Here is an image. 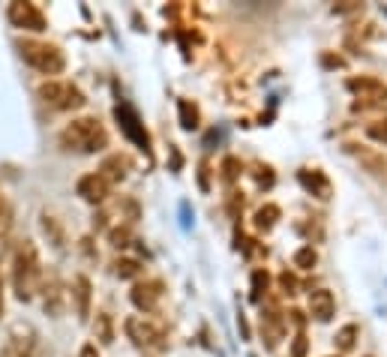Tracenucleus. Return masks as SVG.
<instances>
[{
  "label": "nucleus",
  "mask_w": 387,
  "mask_h": 357,
  "mask_svg": "<svg viewBox=\"0 0 387 357\" xmlns=\"http://www.w3.org/2000/svg\"><path fill=\"white\" fill-rule=\"evenodd\" d=\"M43 282V264L34 240H19L12 249V292L21 303H30L39 294Z\"/></svg>",
  "instance_id": "obj_1"
},
{
  "label": "nucleus",
  "mask_w": 387,
  "mask_h": 357,
  "mask_svg": "<svg viewBox=\"0 0 387 357\" xmlns=\"http://www.w3.org/2000/svg\"><path fill=\"white\" fill-rule=\"evenodd\" d=\"M63 151L72 153H102L109 147V132L100 123V118H76L57 136Z\"/></svg>",
  "instance_id": "obj_2"
},
{
  "label": "nucleus",
  "mask_w": 387,
  "mask_h": 357,
  "mask_svg": "<svg viewBox=\"0 0 387 357\" xmlns=\"http://www.w3.org/2000/svg\"><path fill=\"white\" fill-rule=\"evenodd\" d=\"M19 54L27 66H34L43 76H60L67 69V57L54 43H43V39H19Z\"/></svg>",
  "instance_id": "obj_3"
},
{
  "label": "nucleus",
  "mask_w": 387,
  "mask_h": 357,
  "mask_svg": "<svg viewBox=\"0 0 387 357\" xmlns=\"http://www.w3.org/2000/svg\"><path fill=\"white\" fill-rule=\"evenodd\" d=\"M36 96L54 111H78L87 105V96L78 90V85H72V81H67V78L43 81V85L36 87Z\"/></svg>",
  "instance_id": "obj_4"
},
{
  "label": "nucleus",
  "mask_w": 387,
  "mask_h": 357,
  "mask_svg": "<svg viewBox=\"0 0 387 357\" xmlns=\"http://www.w3.org/2000/svg\"><path fill=\"white\" fill-rule=\"evenodd\" d=\"M123 330L133 339V345L144 348V351H162L166 348V330H162L156 321H151L147 315H129L123 321Z\"/></svg>",
  "instance_id": "obj_5"
},
{
  "label": "nucleus",
  "mask_w": 387,
  "mask_h": 357,
  "mask_svg": "<svg viewBox=\"0 0 387 357\" xmlns=\"http://www.w3.org/2000/svg\"><path fill=\"white\" fill-rule=\"evenodd\" d=\"M345 87L357 96L354 111L378 109V105H384V99H387V85L382 78H375V76H354V78L345 81Z\"/></svg>",
  "instance_id": "obj_6"
},
{
  "label": "nucleus",
  "mask_w": 387,
  "mask_h": 357,
  "mask_svg": "<svg viewBox=\"0 0 387 357\" xmlns=\"http://www.w3.org/2000/svg\"><path fill=\"white\" fill-rule=\"evenodd\" d=\"M114 120H118L120 132H123V136H126L129 141H133V144H138L142 151H147V147H151V136H147L142 118H138V111H135L129 102H120L118 109H114Z\"/></svg>",
  "instance_id": "obj_7"
},
{
  "label": "nucleus",
  "mask_w": 387,
  "mask_h": 357,
  "mask_svg": "<svg viewBox=\"0 0 387 357\" xmlns=\"http://www.w3.org/2000/svg\"><path fill=\"white\" fill-rule=\"evenodd\" d=\"M258 334H261V343H265L267 351L279 348V343L285 339V315L279 312V306L267 303L258 315Z\"/></svg>",
  "instance_id": "obj_8"
},
{
  "label": "nucleus",
  "mask_w": 387,
  "mask_h": 357,
  "mask_svg": "<svg viewBox=\"0 0 387 357\" xmlns=\"http://www.w3.org/2000/svg\"><path fill=\"white\" fill-rule=\"evenodd\" d=\"M39 294H43V310L52 315V318H60V312H63V306H67L69 292H63L60 277H57L54 270L43 273V282H39Z\"/></svg>",
  "instance_id": "obj_9"
},
{
  "label": "nucleus",
  "mask_w": 387,
  "mask_h": 357,
  "mask_svg": "<svg viewBox=\"0 0 387 357\" xmlns=\"http://www.w3.org/2000/svg\"><path fill=\"white\" fill-rule=\"evenodd\" d=\"M6 19H10L12 28L19 30H30V33H43L48 24H45V15L36 10L34 3H10L6 10Z\"/></svg>",
  "instance_id": "obj_10"
},
{
  "label": "nucleus",
  "mask_w": 387,
  "mask_h": 357,
  "mask_svg": "<svg viewBox=\"0 0 387 357\" xmlns=\"http://www.w3.org/2000/svg\"><path fill=\"white\" fill-rule=\"evenodd\" d=\"M129 301L138 312H156V306L162 301V282L159 279H138L129 292Z\"/></svg>",
  "instance_id": "obj_11"
},
{
  "label": "nucleus",
  "mask_w": 387,
  "mask_h": 357,
  "mask_svg": "<svg viewBox=\"0 0 387 357\" xmlns=\"http://www.w3.org/2000/svg\"><path fill=\"white\" fill-rule=\"evenodd\" d=\"M76 193L85 198L87 204H100L102 207L105 202H109V195H111V186L105 184V180L96 171H90V174H85V177H78Z\"/></svg>",
  "instance_id": "obj_12"
},
{
  "label": "nucleus",
  "mask_w": 387,
  "mask_h": 357,
  "mask_svg": "<svg viewBox=\"0 0 387 357\" xmlns=\"http://www.w3.org/2000/svg\"><path fill=\"white\" fill-rule=\"evenodd\" d=\"M129 171H133V160H129L126 153H109L102 160V165H100V171H96V174H100L109 186H118L120 180L129 177Z\"/></svg>",
  "instance_id": "obj_13"
},
{
  "label": "nucleus",
  "mask_w": 387,
  "mask_h": 357,
  "mask_svg": "<svg viewBox=\"0 0 387 357\" xmlns=\"http://www.w3.org/2000/svg\"><path fill=\"white\" fill-rule=\"evenodd\" d=\"M90 297H93V285L85 273L72 277V285H69V301H72V310H76L78 321H87L90 315Z\"/></svg>",
  "instance_id": "obj_14"
},
{
  "label": "nucleus",
  "mask_w": 387,
  "mask_h": 357,
  "mask_svg": "<svg viewBox=\"0 0 387 357\" xmlns=\"http://www.w3.org/2000/svg\"><path fill=\"white\" fill-rule=\"evenodd\" d=\"M298 180H300V186L307 189V193L321 198V202H327V198H331V180L324 177V171H318V169H300L298 171Z\"/></svg>",
  "instance_id": "obj_15"
},
{
  "label": "nucleus",
  "mask_w": 387,
  "mask_h": 357,
  "mask_svg": "<svg viewBox=\"0 0 387 357\" xmlns=\"http://www.w3.org/2000/svg\"><path fill=\"white\" fill-rule=\"evenodd\" d=\"M336 312V301L333 294L327 292V288H316V292H309V315L316 321H331Z\"/></svg>",
  "instance_id": "obj_16"
},
{
  "label": "nucleus",
  "mask_w": 387,
  "mask_h": 357,
  "mask_svg": "<svg viewBox=\"0 0 387 357\" xmlns=\"http://www.w3.org/2000/svg\"><path fill=\"white\" fill-rule=\"evenodd\" d=\"M279 217H283V213H279L276 204L258 207V210H255V228H258V231H270L279 222Z\"/></svg>",
  "instance_id": "obj_17"
},
{
  "label": "nucleus",
  "mask_w": 387,
  "mask_h": 357,
  "mask_svg": "<svg viewBox=\"0 0 387 357\" xmlns=\"http://www.w3.org/2000/svg\"><path fill=\"white\" fill-rule=\"evenodd\" d=\"M177 111H180V127H184L186 132H192V129H199V109H195L189 99H180L177 102Z\"/></svg>",
  "instance_id": "obj_18"
},
{
  "label": "nucleus",
  "mask_w": 387,
  "mask_h": 357,
  "mask_svg": "<svg viewBox=\"0 0 387 357\" xmlns=\"http://www.w3.org/2000/svg\"><path fill=\"white\" fill-rule=\"evenodd\" d=\"M93 334L102 345H111L114 343V327H111V315L109 312H96V325H93Z\"/></svg>",
  "instance_id": "obj_19"
},
{
  "label": "nucleus",
  "mask_w": 387,
  "mask_h": 357,
  "mask_svg": "<svg viewBox=\"0 0 387 357\" xmlns=\"http://www.w3.org/2000/svg\"><path fill=\"white\" fill-rule=\"evenodd\" d=\"M267 288H270V273L265 268L252 270V301H261L267 294Z\"/></svg>",
  "instance_id": "obj_20"
},
{
  "label": "nucleus",
  "mask_w": 387,
  "mask_h": 357,
  "mask_svg": "<svg viewBox=\"0 0 387 357\" xmlns=\"http://www.w3.org/2000/svg\"><path fill=\"white\" fill-rule=\"evenodd\" d=\"M114 273H118L120 279H135L138 273H142V261H135V259H118V261H114Z\"/></svg>",
  "instance_id": "obj_21"
},
{
  "label": "nucleus",
  "mask_w": 387,
  "mask_h": 357,
  "mask_svg": "<svg viewBox=\"0 0 387 357\" xmlns=\"http://www.w3.org/2000/svg\"><path fill=\"white\" fill-rule=\"evenodd\" d=\"M316 261H318V252H316V249H312V244L300 246L298 252H294V268H300V270L316 268Z\"/></svg>",
  "instance_id": "obj_22"
},
{
  "label": "nucleus",
  "mask_w": 387,
  "mask_h": 357,
  "mask_svg": "<svg viewBox=\"0 0 387 357\" xmlns=\"http://www.w3.org/2000/svg\"><path fill=\"white\" fill-rule=\"evenodd\" d=\"M109 244L114 249H126L129 244H133V231H129V226H114V228H109Z\"/></svg>",
  "instance_id": "obj_23"
},
{
  "label": "nucleus",
  "mask_w": 387,
  "mask_h": 357,
  "mask_svg": "<svg viewBox=\"0 0 387 357\" xmlns=\"http://www.w3.org/2000/svg\"><path fill=\"white\" fill-rule=\"evenodd\" d=\"M241 160H237V156H225V160H222V165H219V171H222V180H225V184H234L237 177H241Z\"/></svg>",
  "instance_id": "obj_24"
},
{
  "label": "nucleus",
  "mask_w": 387,
  "mask_h": 357,
  "mask_svg": "<svg viewBox=\"0 0 387 357\" xmlns=\"http://www.w3.org/2000/svg\"><path fill=\"white\" fill-rule=\"evenodd\" d=\"M354 339H357V325H345L340 334H336V348H340V351H351Z\"/></svg>",
  "instance_id": "obj_25"
},
{
  "label": "nucleus",
  "mask_w": 387,
  "mask_h": 357,
  "mask_svg": "<svg viewBox=\"0 0 387 357\" xmlns=\"http://www.w3.org/2000/svg\"><path fill=\"white\" fill-rule=\"evenodd\" d=\"M10 228H12V207L6 204L3 195H0V240H6Z\"/></svg>",
  "instance_id": "obj_26"
},
{
  "label": "nucleus",
  "mask_w": 387,
  "mask_h": 357,
  "mask_svg": "<svg viewBox=\"0 0 387 357\" xmlns=\"http://www.w3.org/2000/svg\"><path fill=\"white\" fill-rule=\"evenodd\" d=\"M366 136L373 138V141H378V144H384V147H387V118L375 120V123H369V127H366Z\"/></svg>",
  "instance_id": "obj_27"
},
{
  "label": "nucleus",
  "mask_w": 387,
  "mask_h": 357,
  "mask_svg": "<svg viewBox=\"0 0 387 357\" xmlns=\"http://www.w3.org/2000/svg\"><path fill=\"white\" fill-rule=\"evenodd\" d=\"M279 288H283L285 294H298V292H300V282H298V277H294V273L283 270V273H279Z\"/></svg>",
  "instance_id": "obj_28"
},
{
  "label": "nucleus",
  "mask_w": 387,
  "mask_h": 357,
  "mask_svg": "<svg viewBox=\"0 0 387 357\" xmlns=\"http://www.w3.org/2000/svg\"><path fill=\"white\" fill-rule=\"evenodd\" d=\"M291 357H307V336H303V334H298V336H294Z\"/></svg>",
  "instance_id": "obj_29"
},
{
  "label": "nucleus",
  "mask_w": 387,
  "mask_h": 357,
  "mask_svg": "<svg viewBox=\"0 0 387 357\" xmlns=\"http://www.w3.org/2000/svg\"><path fill=\"white\" fill-rule=\"evenodd\" d=\"M255 177H258V184H265V186L274 184V174H270V169H261V165H258V174H255Z\"/></svg>",
  "instance_id": "obj_30"
},
{
  "label": "nucleus",
  "mask_w": 387,
  "mask_h": 357,
  "mask_svg": "<svg viewBox=\"0 0 387 357\" xmlns=\"http://www.w3.org/2000/svg\"><path fill=\"white\" fill-rule=\"evenodd\" d=\"M78 357H100V351H96V345H93V343H87V345H81Z\"/></svg>",
  "instance_id": "obj_31"
},
{
  "label": "nucleus",
  "mask_w": 387,
  "mask_h": 357,
  "mask_svg": "<svg viewBox=\"0 0 387 357\" xmlns=\"http://www.w3.org/2000/svg\"><path fill=\"white\" fill-rule=\"evenodd\" d=\"M237 327H241V339H250V325H246L243 315H237Z\"/></svg>",
  "instance_id": "obj_32"
},
{
  "label": "nucleus",
  "mask_w": 387,
  "mask_h": 357,
  "mask_svg": "<svg viewBox=\"0 0 387 357\" xmlns=\"http://www.w3.org/2000/svg\"><path fill=\"white\" fill-rule=\"evenodd\" d=\"M208 162H201V169H199V180H201V189H208Z\"/></svg>",
  "instance_id": "obj_33"
},
{
  "label": "nucleus",
  "mask_w": 387,
  "mask_h": 357,
  "mask_svg": "<svg viewBox=\"0 0 387 357\" xmlns=\"http://www.w3.org/2000/svg\"><path fill=\"white\" fill-rule=\"evenodd\" d=\"M324 63H327V66H342L345 61H342V57H324Z\"/></svg>",
  "instance_id": "obj_34"
},
{
  "label": "nucleus",
  "mask_w": 387,
  "mask_h": 357,
  "mask_svg": "<svg viewBox=\"0 0 387 357\" xmlns=\"http://www.w3.org/2000/svg\"><path fill=\"white\" fill-rule=\"evenodd\" d=\"M0 315H3V279H0Z\"/></svg>",
  "instance_id": "obj_35"
}]
</instances>
